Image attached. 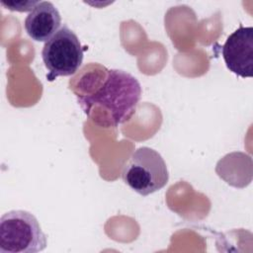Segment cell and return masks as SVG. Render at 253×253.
<instances>
[{"instance_id":"cell-6","label":"cell","mask_w":253,"mask_h":253,"mask_svg":"<svg viewBox=\"0 0 253 253\" xmlns=\"http://www.w3.org/2000/svg\"><path fill=\"white\" fill-rule=\"evenodd\" d=\"M61 17L57 8L49 1H40L25 19L28 36L36 42H46L60 29Z\"/></svg>"},{"instance_id":"cell-7","label":"cell","mask_w":253,"mask_h":253,"mask_svg":"<svg viewBox=\"0 0 253 253\" xmlns=\"http://www.w3.org/2000/svg\"><path fill=\"white\" fill-rule=\"evenodd\" d=\"M40 1H30V0H20V1H3L1 0L0 3L6 9L11 11H19V12H27L32 11L34 7Z\"/></svg>"},{"instance_id":"cell-1","label":"cell","mask_w":253,"mask_h":253,"mask_svg":"<svg viewBox=\"0 0 253 253\" xmlns=\"http://www.w3.org/2000/svg\"><path fill=\"white\" fill-rule=\"evenodd\" d=\"M77 101L87 117L98 126H118L131 119L141 96V86L130 73L107 69L94 91L79 94Z\"/></svg>"},{"instance_id":"cell-3","label":"cell","mask_w":253,"mask_h":253,"mask_svg":"<svg viewBox=\"0 0 253 253\" xmlns=\"http://www.w3.org/2000/svg\"><path fill=\"white\" fill-rule=\"evenodd\" d=\"M124 182L141 196L161 190L169 180V172L161 154L142 146L134 150L122 171Z\"/></svg>"},{"instance_id":"cell-4","label":"cell","mask_w":253,"mask_h":253,"mask_svg":"<svg viewBox=\"0 0 253 253\" xmlns=\"http://www.w3.org/2000/svg\"><path fill=\"white\" fill-rule=\"evenodd\" d=\"M42 58L48 70L47 79L74 74L83 61V48L76 34L63 25L56 34L44 42Z\"/></svg>"},{"instance_id":"cell-2","label":"cell","mask_w":253,"mask_h":253,"mask_svg":"<svg viewBox=\"0 0 253 253\" xmlns=\"http://www.w3.org/2000/svg\"><path fill=\"white\" fill-rule=\"evenodd\" d=\"M46 247V235L36 216L22 210L0 218V253H37Z\"/></svg>"},{"instance_id":"cell-5","label":"cell","mask_w":253,"mask_h":253,"mask_svg":"<svg viewBox=\"0 0 253 253\" xmlns=\"http://www.w3.org/2000/svg\"><path fill=\"white\" fill-rule=\"evenodd\" d=\"M229 71L243 78L253 76V28L239 26L221 47Z\"/></svg>"}]
</instances>
